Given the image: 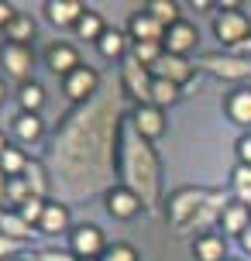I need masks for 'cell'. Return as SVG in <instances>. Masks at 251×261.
Masks as SVG:
<instances>
[{
    "mask_svg": "<svg viewBox=\"0 0 251 261\" xmlns=\"http://www.w3.org/2000/svg\"><path fill=\"white\" fill-rule=\"evenodd\" d=\"M162 52H165V48H162L159 41H141V45H134L131 59H134V62H141L145 69H152V65L162 59Z\"/></svg>",
    "mask_w": 251,
    "mask_h": 261,
    "instance_id": "obj_31",
    "label": "cell"
},
{
    "mask_svg": "<svg viewBox=\"0 0 251 261\" xmlns=\"http://www.w3.org/2000/svg\"><path fill=\"white\" fill-rule=\"evenodd\" d=\"M0 65L11 79H17L24 86L31 79V69H35V48L31 45H14V41H4L0 45ZM35 83V79H31Z\"/></svg>",
    "mask_w": 251,
    "mask_h": 261,
    "instance_id": "obj_4",
    "label": "cell"
},
{
    "mask_svg": "<svg viewBox=\"0 0 251 261\" xmlns=\"http://www.w3.org/2000/svg\"><path fill=\"white\" fill-rule=\"evenodd\" d=\"M234 193H238L241 203H251V165H241L238 162V169H234Z\"/></svg>",
    "mask_w": 251,
    "mask_h": 261,
    "instance_id": "obj_32",
    "label": "cell"
},
{
    "mask_svg": "<svg viewBox=\"0 0 251 261\" xmlns=\"http://www.w3.org/2000/svg\"><path fill=\"white\" fill-rule=\"evenodd\" d=\"M120 107L117 96H100L69 114L52 144L55 175H62L72 196L93 193L120 162Z\"/></svg>",
    "mask_w": 251,
    "mask_h": 261,
    "instance_id": "obj_1",
    "label": "cell"
},
{
    "mask_svg": "<svg viewBox=\"0 0 251 261\" xmlns=\"http://www.w3.org/2000/svg\"><path fill=\"white\" fill-rule=\"evenodd\" d=\"M21 251H24V241H14V237H4V234H0V261L17 258Z\"/></svg>",
    "mask_w": 251,
    "mask_h": 261,
    "instance_id": "obj_35",
    "label": "cell"
},
{
    "mask_svg": "<svg viewBox=\"0 0 251 261\" xmlns=\"http://www.w3.org/2000/svg\"><path fill=\"white\" fill-rule=\"evenodd\" d=\"M175 100H179V86H175V83H169V79H155V83H152V103L159 107V110L172 107Z\"/></svg>",
    "mask_w": 251,
    "mask_h": 261,
    "instance_id": "obj_30",
    "label": "cell"
},
{
    "mask_svg": "<svg viewBox=\"0 0 251 261\" xmlns=\"http://www.w3.org/2000/svg\"><path fill=\"white\" fill-rule=\"evenodd\" d=\"M24 182H28V189H31V196L45 199V193H48V172H45V165H41V162H28Z\"/></svg>",
    "mask_w": 251,
    "mask_h": 261,
    "instance_id": "obj_28",
    "label": "cell"
},
{
    "mask_svg": "<svg viewBox=\"0 0 251 261\" xmlns=\"http://www.w3.org/2000/svg\"><path fill=\"white\" fill-rule=\"evenodd\" d=\"M238 162H241V165H251V134H241V141H238Z\"/></svg>",
    "mask_w": 251,
    "mask_h": 261,
    "instance_id": "obj_36",
    "label": "cell"
},
{
    "mask_svg": "<svg viewBox=\"0 0 251 261\" xmlns=\"http://www.w3.org/2000/svg\"><path fill=\"white\" fill-rule=\"evenodd\" d=\"M141 210H145V203H141L128 186H114V189L107 193V213H110L114 220H134Z\"/></svg>",
    "mask_w": 251,
    "mask_h": 261,
    "instance_id": "obj_11",
    "label": "cell"
},
{
    "mask_svg": "<svg viewBox=\"0 0 251 261\" xmlns=\"http://www.w3.org/2000/svg\"><path fill=\"white\" fill-rule=\"evenodd\" d=\"M193 254H196V261H227V244L220 234H199L196 241H193Z\"/></svg>",
    "mask_w": 251,
    "mask_h": 261,
    "instance_id": "obj_18",
    "label": "cell"
},
{
    "mask_svg": "<svg viewBox=\"0 0 251 261\" xmlns=\"http://www.w3.org/2000/svg\"><path fill=\"white\" fill-rule=\"evenodd\" d=\"M128 35L134 38V45H141V41H165V28L152 17L148 11H134L131 21H128Z\"/></svg>",
    "mask_w": 251,
    "mask_h": 261,
    "instance_id": "obj_15",
    "label": "cell"
},
{
    "mask_svg": "<svg viewBox=\"0 0 251 261\" xmlns=\"http://www.w3.org/2000/svg\"><path fill=\"white\" fill-rule=\"evenodd\" d=\"M7 148H11V144H7V138H4V134H0V155H4V151H7Z\"/></svg>",
    "mask_w": 251,
    "mask_h": 261,
    "instance_id": "obj_42",
    "label": "cell"
},
{
    "mask_svg": "<svg viewBox=\"0 0 251 261\" xmlns=\"http://www.w3.org/2000/svg\"><path fill=\"white\" fill-rule=\"evenodd\" d=\"M90 11L86 4H80V0H48L45 4V14H48V21L59 28H76L80 24V17Z\"/></svg>",
    "mask_w": 251,
    "mask_h": 261,
    "instance_id": "obj_16",
    "label": "cell"
},
{
    "mask_svg": "<svg viewBox=\"0 0 251 261\" xmlns=\"http://www.w3.org/2000/svg\"><path fill=\"white\" fill-rule=\"evenodd\" d=\"M7 199V175H4V169H0V203Z\"/></svg>",
    "mask_w": 251,
    "mask_h": 261,
    "instance_id": "obj_40",
    "label": "cell"
},
{
    "mask_svg": "<svg viewBox=\"0 0 251 261\" xmlns=\"http://www.w3.org/2000/svg\"><path fill=\"white\" fill-rule=\"evenodd\" d=\"M45 206H48V199H38V196H31V199H28V203L17 210V213H21V217H24L31 227H38L41 217H45Z\"/></svg>",
    "mask_w": 251,
    "mask_h": 261,
    "instance_id": "obj_33",
    "label": "cell"
},
{
    "mask_svg": "<svg viewBox=\"0 0 251 261\" xmlns=\"http://www.w3.org/2000/svg\"><path fill=\"white\" fill-rule=\"evenodd\" d=\"M38 230L48 234V237L66 234L69 230V206L66 203H48V206H45V217H41V223H38Z\"/></svg>",
    "mask_w": 251,
    "mask_h": 261,
    "instance_id": "obj_19",
    "label": "cell"
},
{
    "mask_svg": "<svg viewBox=\"0 0 251 261\" xmlns=\"http://www.w3.org/2000/svg\"><path fill=\"white\" fill-rule=\"evenodd\" d=\"M248 206H251V203H248Z\"/></svg>",
    "mask_w": 251,
    "mask_h": 261,
    "instance_id": "obj_47",
    "label": "cell"
},
{
    "mask_svg": "<svg viewBox=\"0 0 251 261\" xmlns=\"http://www.w3.org/2000/svg\"><path fill=\"white\" fill-rule=\"evenodd\" d=\"M220 227H224L227 234H244L251 227V206L248 203H241V199H231L224 210V217H220Z\"/></svg>",
    "mask_w": 251,
    "mask_h": 261,
    "instance_id": "obj_17",
    "label": "cell"
},
{
    "mask_svg": "<svg viewBox=\"0 0 251 261\" xmlns=\"http://www.w3.org/2000/svg\"><path fill=\"white\" fill-rule=\"evenodd\" d=\"M227 114H231L234 124L251 127V86H241V90H234L227 96Z\"/></svg>",
    "mask_w": 251,
    "mask_h": 261,
    "instance_id": "obj_21",
    "label": "cell"
},
{
    "mask_svg": "<svg viewBox=\"0 0 251 261\" xmlns=\"http://www.w3.org/2000/svg\"><path fill=\"white\" fill-rule=\"evenodd\" d=\"M248 52H251V38H244L241 45H234V55H238V59H244Z\"/></svg>",
    "mask_w": 251,
    "mask_h": 261,
    "instance_id": "obj_39",
    "label": "cell"
},
{
    "mask_svg": "<svg viewBox=\"0 0 251 261\" xmlns=\"http://www.w3.org/2000/svg\"><path fill=\"white\" fill-rule=\"evenodd\" d=\"M213 31H217V38L224 41V45H241L244 38H251V17L241 11H224L217 14V21H213Z\"/></svg>",
    "mask_w": 251,
    "mask_h": 261,
    "instance_id": "obj_9",
    "label": "cell"
},
{
    "mask_svg": "<svg viewBox=\"0 0 251 261\" xmlns=\"http://www.w3.org/2000/svg\"><path fill=\"white\" fill-rule=\"evenodd\" d=\"M104 17H100V14L96 11H86L80 17V24H76V35H80V38H86V41H93V45H96V41L104 38Z\"/></svg>",
    "mask_w": 251,
    "mask_h": 261,
    "instance_id": "obj_27",
    "label": "cell"
},
{
    "mask_svg": "<svg viewBox=\"0 0 251 261\" xmlns=\"http://www.w3.org/2000/svg\"><path fill=\"white\" fill-rule=\"evenodd\" d=\"M131 127L145 138V141H155L165 134V114H162L155 103H145V107H134L131 114Z\"/></svg>",
    "mask_w": 251,
    "mask_h": 261,
    "instance_id": "obj_12",
    "label": "cell"
},
{
    "mask_svg": "<svg viewBox=\"0 0 251 261\" xmlns=\"http://www.w3.org/2000/svg\"><path fill=\"white\" fill-rule=\"evenodd\" d=\"M110 248L104 241V230L93 223H80L76 230H69V251L76 258H104V251Z\"/></svg>",
    "mask_w": 251,
    "mask_h": 261,
    "instance_id": "obj_7",
    "label": "cell"
},
{
    "mask_svg": "<svg viewBox=\"0 0 251 261\" xmlns=\"http://www.w3.org/2000/svg\"><path fill=\"white\" fill-rule=\"evenodd\" d=\"M38 261H80L72 251H41Z\"/></svg>",
    "mask_w": 251,
    "mask_h": 261,
    "instance_id": "obj_37",
    "label": "cell"
},
{
    "mask_svg": "<svg viewBox=\"0 0 251 261\" xmlns=\"http://www.w3.org/2000/svg\"><path fill=\"white\" fill-rule=\"evenodd\" d=\"M0 234L4 237H14V241H31V223L21 217V213H14V210H0Z\"/></svg>",
    "mask_w": 251,
    "mask_h": 261,
    "instance_id": "obj_22",
    "label": "cell"
},
{
    "mask_svg": "<svg viewBox=\"0 0 251 261\" xmlns=\"http://www.w3.org/2000/svg\"><path fill=\"white\" fill-rule=\"evenodd\" d=\"M24 261H38V258H24Z\"/></svg>",
    "mask_w": 251,
    "mask_h": 261,
    "instance_id": "obj_45",
    "label": "cell"
},
{
    "mask_svg": "<svg viewBox=\"0 0 251 261\" xmlns=\"http://www.w3.org/2000/svg\"><path fill=\"white\" fill-rule=\"evenodd\" d=\"M227 261H238V258H227Z\"/></svg>",
    "mask_w": 251,
    "mask_h": 261,
    "instance_id": "obj_46",
    "label": "cell"
},
{
    "mask_svg": "<svg viewBox=\"0 0 251 261\" xmlns=\"http://www.w3.org/2000/svg\"><path fill=\"white\" fill-rule=\"evenodd\" d=\"M41 134H45V120H41L38 114H17V117H14V138L21 144L41 141Z\"/></svg>",
    "mask_w": 251,
    "mask_h": 261,
    "instance_id": "obj_20",
    "label": "cell"
},
{
    "mask_svg": "<svg viewBox=\"0 0 251 261\" xmlns=\"http://www.w3.org/2000/svg\"><path fill=\"white\" fill-rule=\"evenodd\" d=\"M4 96H7V90H4V79H0V103H4Z\"/></svg>",
    "mask_w": 251,
    "mask_h": 261,
    "instance_id": "obj_43",
    "label": "cell"
},
{
    "mask_svg": "<svg viewBox=\"0 0 251 261\" xmlns=\"http://www.w3.org/2000/svg\"><path fill=\"white\" fill-rule=\"evenodd\" d=\"M45 62H48V69H52L55 76H62V79L72 76V72L83 65L80 52H76L69 41H55V45H48V48H45Z\"/></svg>",
    "mask_w": 251,
    "mask_h": 261,
    "instance_id": "obj_13",
    "label": "cell"
},
{
    "mask_svg": "<svg viewBox=\"0 0 251 261\" xmlns=\"http://www.w3.org/2000/svg\"><path fill=\"white\" fill-rule=\"evenodd\" d=\"M241 248H244V251H248V254H251V227H248V230H244V234H241Z\"/></svg>",
    "mask_w": 251,
    "mask_h": 261,
    "instance_id": "obj_41",
    "label": "cell"
},
{
    "mask_svg": "<svg viewBox=\"0 0 251 261\" xmlns=\"http://www.w3.org/2000/svg\"><path fill=\"white\" fill-rule=\"evenodd\" d=\"M117 165H120V175H124V186L145 203V210L159 206V186H162L159 155H155L152 141H145L134 127L120 141V162Z\"/></svg>",
    "mask_w": 251,
    "mask_h": 261,
    "instance_id": "obj_2",
    "label": "cell"
},
{
    "mask_svg": "<svg viewBox=\"0 0 251 261\" xmlns=\"http://www.w3.org/2000/svg\"><path fill=\"white\" fill-rule=\"evenodd\" d=\"M100 261H138V251H134L131 244H110Z\"/></svg>",
    "mask_w": 251,
    "mask_h": 261,
    "instance_id": "obj_34",
    "label": "cell"
},
{
    "mask_svg": "<svg viewBox=\"0 0 251 261\" xmlns=\"http://www.w3.org/2000/svg\"><path fill=\"white\" fill-rule=\"evenodd\" d=\"M196 69L210 72L217 79H248L251 76V59H238V55H203Z\"/></svg>",
    "mask_w": 251,
    "mask_h": 261,
    "instance_id": "obj_8",
    "label": "cell"
},
{
    "mask_svg": "<svg viewBox=\"0 0 251 261\" xmlns=\"http://www.w3.org/2000/svg\"><path fill=\"white\" fill-rule=\"evenodd\" d=\"M80 261H100V258H80Z\"/></svg>",
    "mask_w": 251,
    "mask_h": 261,
    "instance_id": "obj_44",
    "label": "cell"
},
{
    "mask_svg": "<svg viewBox=\"0 0 251 261\" xmlns=\"http://www.w3.org/2000/svg\"><path fill=\"white\" fill-rule=\"evenodd\" d=\"M96 48H100L104 59H124V52H128V38H124L120 31H104V38L96 41Z\"/></svg>",
    "mask_w": 251,
    "mask_h": 261,
    "instance_id": "obj_29",
    "label": "cell"
},
{
    "mask_svg": "<svg viewBox=\"0 0 251 261\" xmlns=\"http://www.w3.org/2000/svg\"><path fill=\"white\" fill-rule=\"evenodd\" d=\"M28 162H31V158H28L21 148H14V144H11V148L0 155V169H4V175H7V179H17V175H24Z\"/></svg>",
    "mask_w": 251,
    "mask_h": 261,
    "instance_id": "obj_26",
    "label": "cell"
},
{
    "mask_svg": "<svg viewBox=\"0 0 251 261\" xmlns=\"http://www.w3.org/2000/svg\"><path fill=\"white\" fill-rule=\"evenodd\" d=\"M62 90H66V96L72 100V103H93L96 100V90H100V72L93 69V65H80L72 76L62 79Z\"/></svg>",
    "mask_w": 251,
    "mask_h": 261,
    "instance_id": "obj_5",
    "label": "cell"
},
{
    "mask_svg": "<svg viewBox=\"0 0 251 261\" xmlns=\"http://www.w3.org/2000/svg\"><path fill=\"white\" fill-rule=\"evenodd\" d=\"M193 72H196V65L189 62V59H183V55H169V52H162V59L152 65V76L155 79H169V83H175V86L189 83Z\"/></svg>",
    "mask_w": 251,
    "mask_h": 261,
    "instance_id": "obj_10",
    "label": "cell"
},
{
    "mask_svg": "<svg viewBox=\"0 0 251 261\" xmlns=\"http://www.w3.org/2000/svg\"><path fill=\"white\" fill-rule=\"evenodd\" d=\"M196 41H199L196 28L189 24V21H179V24H172L169 31H165L162 48H165L169 55H183V59H186V52H193V48H196Z\"/></svg>",
    "mask_w": 251,
    "mask_h": 261,
    "instance_id": "obj_14",
    "label": "cell"
},
{
    "mask_svg": "<svg viewBox=\"0 0 251 261\" xmlns=\"http://www.w3.org/2000/svg\"><path fill=\"white\" fill-rule=\"evenodd\" d=\"M4 38L14 41V45H31V38H35V21L28 14H17L11 24L4 28Z\"/></svg>",
    "mask_w": 251,
    "mask_h": 261,
    "instance_id": "obj_24",
    "label": "cell"
},
{
    "mask_svg": "<svg viewBox=\"0 0 251 261\" xmlns=\"http://www.w3.org/2000/svg\"><path fill=\"white\" fill-rule=\"evenodd\" d=\"M14 17H17V11H14L11 4H4V0H0V28H7Z\"/></svg>",
    "mask_w": 251,
    "mask_h": 261,
    "instance_id": "obj_38",
    "label": "cell"
},
{
    "mask_svg": "<svg viewBox=\"0 0 251 261\" xmlns=\"http://www.w3.org/2000/svg\"><path fill=\"white\" fill-rule=\"evenodd\" d=\"M120 83H124V93L131 100H138V107L152 103V83H155L152 69H145V65L134 62V59H128L124 62V72H120Z\"/></svg>",
    "mask_w": 251,
    "mask_h": 261,
    "instance_id": "obj_6",
    "label": "cell"
},
{
    "mask_svg": "<svg viewBox=\"0 0 251 261\" xmlns=\"http://www.w3.org/2000/svg\"><path fill=\"white\" fill-rule=\"evenodd\" d=\"M145 11L152 14V17L165 28V31H169L172 24H179V21H183V17H179V4H175V0H148Z\"/></svg>",
    "mask_w": 251,
    "mask_h": 261,
    "instance_id": "obj_23",
    "label": "cell"
},
{
    "mask_svg": "<svg viewBox=\"0 0 251 261\" xmlns=\"http://www.w3.org/2000/svg\"><path fill=\"white\" fill-rule=\"evenodd\" d=\"M17 103H21V114H38L41 107H45V90H41L38 83H24L17 90Z\"/></svg>",
    "mask_w": 251,
    "mask_h": 261,
    "instance_id": "obj_25",
    "label": "cell"
},
{
    "mask_svg": "<svg viewBox=\"0 0 251 261\" xmlns=\"http://www.w3.org/2000/svg\"><path fill=\"white\" fill-rule=\"evenodd\" d=\"M210 199V193L207 189H193V186H186V189H175V193L169 196V223L183 234L186 227L193 223V217H196L199 210H203V203Z\"/></svg>",
    "mask_w": 251,
    "mask_h": 261,
    "instance_id": "obj_3",
    "label": "cell"
}]
</instances>
